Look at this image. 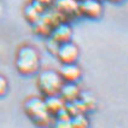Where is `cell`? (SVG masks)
Returning a JSON list of instances; mask_svg holds the SVG:
<instances>
[{
    "label": "cell",
    "instance_id": "obj_1",
    "mask_svg": "<svg viewBox=\"0 0 128 128\" xmlns=\"http://www.w3.org/2000/svg\"><path fill=\"white\" fill-rule=\"evenodd\" d=\"M24 112L32 121L40 128H48L54 121L45 104V100L38 97L29 98L24 103Z\"/></svg>",
    "mask_w": 128,
    "mask_h": 128
},
{
    "label": "cell",
    "instance_id": "obj_2",
    "mask_svg": "<svg viewBox=\"0 0 128 128\" xmlns=\"http://www.w3.org/2000/svg\"><path fill=\"white\" fill-rule=\"evenodd\" d=\"M40 56L33 46H22L17 52L16 68L21 75L30 76L36 74L40 69Z\"/></svg>",
    "mask_w": 128,
    "mask_h": 128
},
{
    "label": "cell",
    "instance_id": "obj_3",
    "mask_svg": "<svg viewBox=\"0 0 128 128\" xmlns=\"http://www.w3.org/2000/svg\"><path fill=\"white\" fill-rule=\"evenodd\" d=\"M63 80L59 72L56 70H45L40 72L38 78V87L40 92L45 97L58 96L63 86Z\"/></svg>",
    "mask_w": 128,
    "mask_h": 128
},
{
    "label": "cell",
    "instance_id": "obj_4",
    "mask_svg": "<svg viewBox=\"0 0 128 128\" xmlns=\"http://www.w3.org/2000/svg\"><path fill=\"white\" fill-rule=\"evenodd\" d=\"M57 58L62 64H72L76 63L80 56V51L78 47L74 42H65L58 46L57 53H56Z\"/></svg>",
    "mask_w": 128,
    "mask_h": 128
},
{
    "label": "cell",
    "instance_id": "obj_5",
    "mask_svg": "<svg viewBox=\"0 0 128 128\" xmlns=\"http://www.w3.org/2000/svg\"><path fill=\"white\" fill-rule=\"evenodd\" d=\"M78 12L90 20H97L103 14V5L98 0H80L78 1Z\"/></svg>",
    "mask_w": 128,
    "mask_h": 128
},
{
    "label": "cell",
    "instance_id": "obj_6",
    "mask_svg": "<svg viewBox=\"0 0 128 128\" xmlns=\"http://www.w3.org/2000/svg\"><path fill=\"white\" fill-rule=\"evenodd\" d=\"M56 10L63 16L64 21L80 16L78 12V0H56Z\"/></svg>",
    "mask_w": 128,
    "mask_h": 128
},
{
    "label": "cell",
    "instance_id": "obj_7",
    "mask_svg": "<svg viewBox=\"0 0 128 128\" xmlns=\"http://www.w3.org/2000/svg\"><path fill=\"white\" fill-rule=\"evenodd\" d=\"M71 38H72V30H71L70 26L66 22H62L58 26H56L50 35V39H52L58 45L69 42L71 40Z\"/></svg>",
    "mask_w": 128,
    "mask_h": 128
},
{
    "label": "cell",
    "instance_id": "obj_8",
    "mask_svg": "<svg viewBox=\"0 0 128 128\" xmlns=\"http://www.w3.org/2000/svg\"><path fill=\"white\" fill-rule=\"evenodd\" d=\"M60 78L63 80V82H70V84H75L76 81L80 80L82 71L81 68L78 66L75 63L72 64H63L60 70L58 71Z\"/></svg>",
    "mask_w": 128,
    "mask_h": 128
},
{
    "label": "cell",
    "instance_id": "obj_9",
    "mask_svg": "<svg viewBox=\"0 0 128 128\" xmlns=\"http://www.w3.org/2000/svg\"><path fill=\"white\" fill-rule=\"evenodd\" d=\"M81 94V91L78 88L76 84H70V82H64L60 91H59V97L65 102V103H70V102H75L78 99Z\"/></svg>",
    "mask_w": 128,
    "mask_h": 128
},
{
    "label": "cell",
    "instance_id": "obj_10",
    "mask_svg": "<svg viewBox=\"0 0 128 128\" xmlns=\"http://www.w3.org/2000/svg\"><path fill=\"white\" fill-rule=\"evenodd\" d=\"M45 10L46 8L42 5L38 4L35 1H32L24 8V17L30 24H33V23H35L36 21L40 20V17H41V14H44Z\"/></svg>",
    "mask_w": 128,
    "mask_h": 128
},
{
    "label": "cell",
    "instance_id": "obj_11",
    "mask_svg": "<svg viewBox=\"0 0 128 128\" xmlns=\"http://www.w3.org/2000/svg\"><path fill=\"white\" fill-rule=\"evenodd\" d=\"M45 104L48 109L51 115L54 117L57 114H59L62 110L65 109V102H64L59 96H51V97H46L45 99Z\"/></svg>",
    "mask_w": 128,
    "mask_h": 128
},
{
    "label": "cell",
    "instance_id": "obj_12",
    "mask_svg": "<svg viewBox=\"0 0 128 128\" xmlns=\"http://www.w3.org/2000/svg\"><path fill=\"white\" fill-rule=\"evenodd\" d=\"M78 100L82 104V106H84L86 112L92 111V110H94V108L97 106V100H96V98L93 97L91 93L81 92L80 97H78Z\"/></svg>",
    "mask_w": 128,
    "mask_h": 128
},
{
    "label": "cell",
    "instance_id": "obj_13",
    "mask_svg": "<svg viewBox=\"0 0 128 128\" xmlns=\"http://www.w3.org/2000/svg\"><path fill=\"white\" fill-rule=\"evenodd\" d=\"M72 128H88L90 127V120L87 118L86 114L75 115L70 118Z\"/></svg>",
    "mask_w": 128,
    "mask_h": 128
},
{
    "label": "cell",
    "instance_id": "obj_14",
    "mask_svg": "<svg viewBox=\"0 0 128 128\" xmlns=\"http://www.w3.org/2000/svg\"><path fill=\"white\" fill-rule=\"evenodd\" d=\"M51 128H72L70 120H59L54 118L53 123L51 124Z\"/></svg>",
    "mask_w": 128,
    "mask_h": 128
},
{
    "label": "cell",
    "instance_id": "obj_15",
    "mask_svg": "<svg viewBox=\"0 0 128 128\" xmlns=\"http://www.w3.org/2000/svg\"><path fill=\"white\" fill-rule=\"evenodd\" d=\"M8 90V82L5 76L0 75V97H4Z\"/></svg>",
    "mask_w": 128,
    "mask_h": 128
},
{
    "label": "cell",
    "instance_id": "obj_16",
    "mask_svg": "<svg viewBox=\"0 0 128 128\" xmlns=\"http://www.w3.org/2000/svg\"><path fill=\"white\" fill-rule=\"evenodd\" d=\"M58 45L57 42H54L52 39H48V41H47V47H48V50L53 53V54H56L57 53V50H58Z\"/></svg>",
    "mask_w": 128,
    "mask_h": 128
},
{
    "label": "cell",
    "instance_id": "obj_17",
    "mask_svg": "<svg viewBox=\"0 0 128 128\" xmlns=\"http://www.w3.org/2000/svg\"><path fill=\"white\" fill-rule=\"evenodd\" d=\"M33 1H35V2H38V4L42 5L45 8H48V7L53 4V1H52V0H33Z\"/></svg>",
    "mask_w": 128,
    "mask_h": 128
},
{
    "label": "cell",
    "instance_id": "obj_18",
    "mask_svg": "<svg viewBox=\"0 0 128 128\" xmlns=\"http://www.w3.org/2000/svg\"><path fill=\"white\" fill-rule=\"evenodd\" d=\"M109 1H111V2H114V4H118V2H122L123 0H109Z\"/></svg>",
    "mask_w": 128,
    "mask_h": 128
},
{
    "label": "cell",
    "instance_id": "obj_19",
    "mask_svg": "<svg viewBox=\"0 0 128 128\" xmlns=\"http://www.w3.org/2000/svg\"><path fill=\"white\" fill-rule=\"evenodd\" d=\"M52 1H53V4H54V1H56V0H52Z\"/></svg>",
    "mask_w": 128,
    "mask_h": 128
},
{
    "label": "cell",
    "instance_id": "obj_20",
    "mask_svg": "<svg viewBox=\"0 0 128 128\" xmlns=\"http://www.w3.org/2000/svg\"><path fill=\"white\" fill-rule=\"evenodd\" d=\"M98 1H103V0H98Z\"/></svg>",
    "mask_w": 128,
    "mask_h": 128
}]
</instances>
